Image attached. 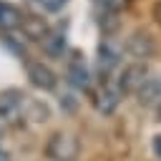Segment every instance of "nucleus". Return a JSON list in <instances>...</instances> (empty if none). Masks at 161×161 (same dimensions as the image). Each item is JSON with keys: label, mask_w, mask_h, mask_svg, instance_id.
I'll use <instances>...</instances> for the list:
<instances>
[{"label": "nucleus", "mask_w": 161, "mask_h": 161, "mask_svg": "<svg viewBox=\"0 0 161 161\" xmlns=\"http://www.w3.org/2000/svg\"><path fill=\"white\" fill-rule=\"evenodd\" d=\"M45 10H50V13H55V10H60L63 5H65V0H38Z\"/></svg>", "instance_id": "4468645a"}, {"label": "nucleus", "mask_w": 161, "mask_h": 161, "mask_svg": "<svg viewBox=\"0 0 161 161\" xmlns=\"http://www.w3.org/2000/svg\"><path fill=\"white\" fill-rule=\"evenodd\" d=\"M40 45H43V50H45L50 58H60V55L65 53V30H60V28L48 30L45 38L40 40Z\"/></svg>", "instance_id": "9b49d317"}, {"label": "nucleus", "mask_w": 161, "mask_h": 161, "mask_svg": "<svg viewBox=\"0 0 161 161\" xmlns=\"http://www.w3.org/2000/svg\"><path fill=\"white\" fill-rule=\"evenodd\" d=\"M158 116H161V106H158Z\"/></svg>", "instance_id": "6ab92c4d"}, {"label": "nucleus", "mask_w": 161, "mask_h": 161, "mask_svg": "<svg viewBox=\"0 0 161 161\" xmlns=\"http://www.w3.org/2000/svg\"><path fill=\"white\" fill-rule=\"evenodd\" d=\"M20 30L30 38V40H43L45 38V33L50 30L40 18H35V15H23V25H20Z\"/></svg>", "instance_id": "f8f14e48"}, {"label": "nucleus", "mask_w": 161, "mask_h": 161, "mask_svg": "<svg viewBox=\"0 0 161 161\" xmlns=\"http://www.w3.org/2000/svg\"><path fill=\"white\" fill-rule=\"evenodd\" d=\"M0 161H10V153L5 148H0Z\"/></svg>", "instance_id": "f3484780"}, {"label": "nucleus", "mask_w": 161, "mask_h": 161, "mask_svg": "<svg viewBox=\"0 0 161 161\" xmlns=\"http://www.w3.org/2000/svg\"><path fill=\"white\" fill-rule=\"evenodd\" d=\"M35 113L40 116V121H45L48 108L38 101H33L28 93L10 88L0 93V123L3 126H23L28 118H35Z\"/></svg>", "instance_id": "f257e3e1"}, {"label": "nucleus", "mask_w": 161, "mask_h": 161, "mask_svg": "<svg viewBox=\"0 0 161 161\" xmlns=\"http://www.w3.org/2000/svg\"><path fill=\"white\" fill-rule=\"evenodd\" d=\"M96 5V13H118L123 0H93Z\"/></svg>", "instance_id": "ddd939ff"}, {"label": "nucleus", "mask_w": 161, "mask_h": 161, "mask_svg": "<svg viewBox=\"0 0 161 161\" xmlns=\"http://www.w3.org/2000/svg\"><path fill=\"white\" fill-rule=\"evenodd\" d=\"M136 98L141 106H161V75H146L143 86L136 91Z\"/></svg>", "instance_id": "1a4fd4ad"}, {"label": "nucleus", "mask_w": 161, "mask_h": 161, "mask_svg": "<svg viewBox=\"0 0 161 161\" xmlns=\"http://www.w3.org/2000/svg\"><path fill=\"white\" fill-rule=\"evenodd\" d=\"M3 133H5V131H3V123H0V141H3Z\"/></svg>", "instance_id": "a211bd4d"}, {"label": "nucleus", "mask_w": 161, "mask_h": 161, "mask_svg": "<svg viewBox=\"0 0 161 161\" xmlns=\"http://www.w3.org/2000/svg\"><path fill=\"white\" fill-rule=\"evenodd\" d=\"M65 75H68V83L73 88H78V91H88L91 88V70H88L83 55L75 53V50L70 53V58L65 63Z\"/></svg>", "instance_id": "20e7f679"}, {"label": "nucleus", "mask_w": 161, "mask_h": 161, "mask_svg": "<svg viewBox=\"0 0 161 161\" xmlns=\"http://www.w3.org/2000/svg\"><path fill=\"white\" fill-rule=\"evenodd\" d=\"M153 18H156V23H161V0H156V5H153Z\"/></svg>", "instance_id": "dca6fc26"}, {"label": "nucleus", "mask_w": 161, "mask_h": 161, "mask_svg": "<svg viewBox=\"0 0 161 161\" xmlns=\"http://www.w3.org/2000/svg\"><path fill=\"white\" fill-rule=\"evenodd\" d=\"M146 75H148V70H146L143 63H131V65H126V68L121 70V75H118L116 83H118V88H121L123 96H126V93H133V96H136V91L143 86Z\"/></svg>", "instance_id": "423d86ee"}, {"label": "nucleus", "mask_w": 161, "mask_h": 161, "mask_svg": "<svg viewBox=\"0 0 161 161\" xmlns=\"http://www.w3.org/2000/svg\"><path fill=\"white\" fill-rule=\"evenodd\" d=\"M80 151V143L73 133L65 131H55L48 141H45V156L50 161H75Z\"/></svg>", "instance_id": "f03ea898"}, {"label": "nucleus", "mask_w": 161, "mask_h": 161, "mask_svg": "<svg viewBox=\"0 0 161 161\" xmlns=\"http://www.w3.org/2000/svg\"><path fill=\"white\" fill-rule=\"evenodd\" d=\"M153 153L161 158V136H153Z\"/></svg>", "instance_id": "2eb2a0df"}, {"label": "nucleus", "mask_w": 161, "mask_h": 161, "mask_svg": "<svg viewBox=\"0 0 161 161\" xmlns=\"http://www.w3.org/2000/svg\"><path fill=\"white\" fill-rule=\"evenodd\" d=\"M121 98H123V93H121V88H118L116 80H103L101 88L93 93V103H96V108L101 113H113L118 108Z\"/></svg>", "instance_id": "39448f33"}, {"label": "nucleus", "mask_w": 161, "mask_h": 161, "mask_svg": "<svg viewBox=\"0 0 161 161\" xmlns=\"http://www.w3.org/2000/svg\"><path fill=\"white\" fill-rule=\"evenodd\" d=\"M23 10L15 8L13 3H5L0 0V33H13V30H20L23 25Z\"/></svg>", "instance_id": "9d476101"}, {"label": "nucleus", "mask_w": 161, "mask_h": 161, "mask_svg": "<svg viewBox=\"0 0 161 161\" xmlns=\"http://www.w3.org/2000/svg\"><path fill=\"white\" fill-rule=\"evenodd\" d=\"M121 55H123V45H121L116 38L106 35V38L98 43V70H101V75L108 78V73L121 63Z\"/></svg>", "instance_id": "7ed1b4c3"}, {"label": "nucleus", "mask_w": 161, "mask_h": 161, "mask_svg": "<svg viewBox=\"0 0 161 161\" xmlns=\"http://www.w3.org/2000/svg\"><path fill=\"white\" fill-rule=\"evenodd\" d=\"M126 50H128L133 58L143 60V58H151V55H153L156 43H153V38H151L146 30H136V33H131V35L126 38Z\"/></svg>", "instance_id": "6e6552de"}, {"label": "nucleus", "mask_w": 161, "mask_h": 161, "mask_svg": "<svg viewBox=\"0 0 161 161\" xmlns=\"http://www.w3.org/2000/svg\"><path fill=\"white\" fill-rule=\"evenodd\" d=\"M25 70H28L30 83H33L35 88H40V91H53L55 83H58L55 73H53L43 60H25Z\"/></svg>", "instance_id": "0eeeda50"}]
</instances>
